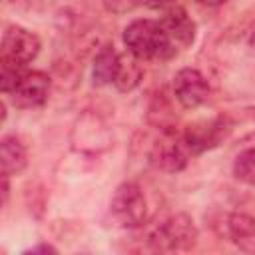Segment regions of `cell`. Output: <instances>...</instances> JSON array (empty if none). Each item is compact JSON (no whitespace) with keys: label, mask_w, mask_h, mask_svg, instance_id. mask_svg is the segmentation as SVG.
I'll return each instance as SVG.
<instances>
[{"label":"cell","mask_w":255,"mask_h":255,"mask_svg":"<svg viewBox=\"0 0 255 255\" xmlns=\"http://www.w3.org/2000/svg\"><path fill=\"white\" fill-rule=\"evenodd\" d=\"M187 145L183 141V135H177L171 128H163L161 135L151 147L149 161L165 171V173H177L187 165Z\"/></svg>","instance_id":"obj_5"},{"label":"cell","mask_w":255,"mask_h":255,"mask_svg":"<svg viewBox=\"0 0 255 255\" xmlns=\"http://www.w3.org/2000/svg\"><path fill=\"white\" fill-rule=\"evenodd\" d=\"M0 165L2 175H18L28 165L26 145L16 135H4L0 141Z\"/></svg>","instance_id":"obj_11"},{"label":"cell","mask_w":255,"mask_h":255,"mask_svg":"<svg viewBox=\"0 0 255 255\" xmlns=\"http://www.w3.org/2000/svg\"><path fill=\"white\" fill-rule=\"evenodd\" d=\"M26 253H56V247H52V245H48V243H40V245L28 249Z\"/></svg>","instance_id":"obj_18"},{"label":"cell","mask_w":255,"mask_h":255,"mask_svg":"<svg viewBox=\"0 0 255 255\" xmlns=\"http://www.w3.org/2000/svg\"><path fill=\"white\" fill-rule=\"evenodd\" d=\"M143 78V68H141V60L135 58L133 54H124L120 56V64H118V72L114 78V86L120 92H131L141 84Z\"/></svg>","instance_id":"obj_13"},{"label":"cell","mask_w":255,"mask_h":255,"mask_svg":"<svg viewBox=\"0 0 255 255\" xmlns=\"http://www.w3.org/2000/svg\"><path fill=\"white\" fill-rule=\"evenodd\" d=\"M173 96L183 108L193 110L209 98V84L199 70L181 68L173 76Z\"/></svg>","instance_id":"obj_7"},{"label":"cell","mask_w":255,"mask_h":255,"mask_svg":"<svg viewBox=\"0 0 255 255\" xmlns=\"http://www.w3.org/2000/svg\"><path fill=\"white\" fill-rule=\"evenodd\" d=\"M110 215L116 225L133 229L139 227L147 217V201L141 187L135 181H124L116 187L110 199Z\"/></svg>","instance_id":"obj_3"},{"label":"cell","mask_w":255,"mask_h":255,"mask_svg":"<svg viewBox=\"0 0 255 255\" xmlns=\"http://www.w3.org/2000/svg\"><path fill=\"white\" fill-rule=\"evenodd\" d=\"M233 175L241 183L255 185V147H247L233 159Z\"/></svg>","instance_id":"obj_14"},{"label":"cell","mask_w":255,"mask_h":255,"mask_svg":"<svg viewBox=\"0 0 255 255\" xmlns=\"http://www.w3.org/2000/svg\"><path fill=\"white\" fill-rule=\"evenodd\" d=\"M229 129H231V122L225 116H213L189 124L181 135L189 153H203L217 147L227 137Z\"/></svg>","instance_id":"obj_4"},{"label":"cell","mask_w":255,"mask_h":255,"mask_svg":"<svg viewBox=\"0 0 255 255\" xmlns=\"http://www.w3.org/2000/svg\"><path fill=\"white\" fill-rule=\"evenodd\" d=\"M124 44L129 54L143 60H167L177 54L159 20H133L124 30Z\"/></svg>","instance_id":"obj_1"},{"label":"cell","mask_w":255,"mask_h":255,"mask_svg":"<svg viewBox=\"0 0 255 255\" xmlns=\"http://www.w3.org/2000/svg\"><path fill=\"white\" fill-rule=\"evenodd\" d=\"M197 241V227L187 213H173L163 219L147 237L151 251H189Z\"/></svg>","instance_id":"obj_2"},{"label":"cell","mask_w":255,"mask_h":255,"mask_svg":"<svg viewBox=\"0 0 255 255\" xmlns=\"http://www.w3.org/2000/svg\"><path fill=\"white\" fill-rule=\"evenodd\" d=\"M24 74H26V66L2 60V64H0V88H2V92L6 96L12 94Z\"/></svg>","instance_id":"obj_15"},{"label":"cell","mask_w":255,"mask_h":255,"mask_svg":"<svg viewBox=\"0 0 255 255\" xmlns=\"http://www.w3.org/2000/svg\"><path fill=\"white\" fill-rule=\"evenodd\" d=\"M8 177L10 175H2V203H8V193H10V185H8Z\"/></svg>","instance_id":"obj_19"},{"label":"cell","mask_w":255,"mask_h":255,"mask_svg":"<svg viewBox=\"0 0 255 255\" xmlns=\"http://www.w3.org/2000/svg\"><path fill=\"white\" fill-rule=\"evenodd\" d=\"M201 6H207V8H217V6H223L225 2L229 0H197Z\"/></svg>","instance_id":"obj_20"},{"label":"cell","mask_w":255,"mask_h":255,"mask_svg":"<svg viewBox=\"0 0 255 255\" xmlns=\"http://www.w3.org/2000/svg\"><path fill=\"white\" fill-rule=\"evenodd\" d=\"M104 4H106V8L110 12L124 14V12L133 10L137 4H143V0H104Z\"/></svg>","instance_id":"obj_16"},{"label":"cell","mask_w":255,"mask_h":255,"mask_svg":"<svg viewBox=\"0 0 255 255\" xmlns=\"http://www.w3.org/2000/svg\"><path fill=\"white\" fill-rule=\"evenodd\" d=\"M159 24H161L163 32L167 34V38L175 50L189 48L195 42L197 26L181 6H169L167 10H163Z\"/></svg>","instance_id":"obj_8"},{"label":"cell","mask_w":255,"mask_h":255,"mask_svg":"<svg viewBox=\"0 0 255 255\" xmlns=\"http://www.w3.org/2000/svg\"><path fill=\"white\" fill-rule=\"evenodd\" d=\"M118 64H120V54L116 52L114 44H104L96 58H94V66H92V84L96 88H104L108 84H114L116 72H118Z\"/></svg>","instance_id":"obj_12"},{"label":"cell","mask_w":255,"mask_h":255,"mask_svg":"<svg viewBox=\"0 0 255 255\" xmlns=\"http://www.w3.org/2000/svg\"><path fill=\"white\" fill-rule=\"evenodd\" d=\"M175 0H143V4L151 10H167L169 6H173Z\"/></svg>","instance_id":"obj_17"},{"label":"cell","mask_w":255,"mask_h":255,"mask_svg":"<svg viewBox=\"0 0 255 255\" xmlns=\"http://www.w3.org/2000/svg\"><path fill=\"white\" fill-rule=\"evenodd\" d=\"M225 231L239 251L255 253V217L241 211L231 213L225 219Z\"/></svg>","instance_id":"obj_10"},{"label":"cell","mask_w":255,"mask_h":255,"mask_svg":"<svg viewBox=\"0 0 255 255\" xmlns=\"http://www.w3.org/2000/svg\"><path fill=\"white\" fill-rule=\"evenodd\" d=\"M48 94H50L48 74H44L40 70H32L22 76V80L18 82L14 92L8 96L12 98V104L16 108H36L48 100Z\"/></svg>","instance_id":"obj_9"},{"label":"cell","mask_w":255,"mask_h":255,"mask_svg":"<svg viewBox=\"0 0 255 255\" xmlns=\"http://www.w3.org/2000/svg\"><path fill=\"white\" fill-rule=\"evenodd\" d=\"M249 44H251V48L255 50V28H253V32H251V36H249Z\"/></svg>","instance_id":"obj_21"},{"label":"cell","mask_w":255,"mask_h":255,"mask_svg":"<svg viewBox=\"0 0 255 255\" xmlns=\"http://www.w3.org/2000/svg\"><path fill=\"white\" fill-rule=\"evenodd\" d=\"M0 48H2V60L26 66L40 54L42 42L38 34H34L32 30L12 24L4 30Z\"/></svg>","instance_id":"obj_6"}]
</instances>
